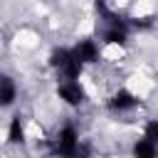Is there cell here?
<instances>
[{"instance_id":"cell-1","label":"cell","mask_w":158,"mask_h":158,"mask_svg":"<svg viewBox=\"0 0 158 158\" xmlns=\"http://www.w3.org/2000/svg\"><path fill=\"white\" fill-rule=\"evenodd\" d=\"M49 64H52L54 69H59L67 81L77 79V77L81 74V64L74 59V54H72L69 49H54L52 57H49Z\"/></svg>"},{"instance_id":"cell-2","label":"cell","mask_w":158,"mask_h":158,"mask_svg":"<svg viewBox=\"0 0 158 158\" xmlns=\"http://www.w3.org/2000/svg\"><path fill=\"white\" fill-rule=\"evenodd\" d=\"M77 148H79V136H77L74 126H64L57 136V153L64 158H72Z\"/></svg>"},{"instance_id":"cell-3","label":"cell","mask_w":158,"mask_h":158,"mask_svg":"<svg viewBox=\"0 0 158 158\" xmlns=\"http://www.w3.org/2000/svg\"><path fill=\"white\" fill-rule=\"evenodd\" d=\"M72 54H74V59H77L79 64H91V62H96V57H99L96 44H94V42H89V40L79 42V44L72 49Z\"/></svg>"},{"instance_id":"cell-4","label":"cell","mask_w":158,"mask_h":158,"mask_svg":"<svg viewBox=\"0 0 158 158\" xmlns=\"http://www.w3.org/2000/svg\"><path fill=\"white\" fill-rule=\"evenodd\" d=\"M59 96H62L69 106H79V104L84 101V91H81V86H79L77 81H64V84H59Z\"/></svg>"},{"instance_id":"cell-5","label":"cell","mask_w":158,"mask_h":158,"mask_svg":"<svg viewBox=\"0 0 158 158\" xmlns=\"http://www.w3.org/2000/svg\"><path fill=\"white\" fill-rule=\"evenodd\" d=\"M109 106H111L114 111H126V109H133V106H136V96H133L131 91H126V89H118V91L111 96Z\"/></svg>"},{"instance_id":"cell-6","label":"cell","mask_w":158,"mask_h":158,"mask_svg":"<svg viewBox=\"0 0 158 158\" xmlns=\"http://www.w3.org/2000/svg\"><path fill=\"white\" fill-rule=\"evenodd\" d=\"M15 101V84L10 77L0 74V106H10Z\"/></svg>"},{"instance_id":"cell-7","label":"cell","mask_w":158,"mask_h":158,"mask_svg":"<svg viewBox=\"0 0 158 158\" xmlns=\"http://www.w3.org/2000/svg\"><path fill=\"white\" fill-rule=\"evenodd\" d=\"M133 158H158V148H156V143H151V141H138L136 146H133Z\"/></svg>"},{"instance_id":"cell-8","label":"cell","mask_w":158,"mask_h":158,"mask_svg":"<svg viewBox=\"0 0 158 158\" xmlns=\"http://www.w3.org/2000/svg\"><path fill=\"white\" fill-rule=\"evenodd\" d=\"M7 141H10V143H20V141H22V123H20V116H15V118L10 121Z\"/></svg>"},{"instance_id":"cell-9","label":"cell","mask_w":158,"mask_h":158,"mask_svg":"<svg viewBox=\"0 0 158 158\" xmlns=\"http://www.w3.org/2000/svg\"><path fill=\"white\" fill-rule=\"evenodd\" d=\"M146 141L158 143V121H148L146 123Z\"/></svg>"},{"instance_id":"cell-10","label":"cell","mask_w":158,"mask_h":158,"mask_svg":"<svg viewBox=\"0 0 158 158\" xmlns=\"http://www.w3.org/2000/svg\"><path fill=\"white\" fill-rule=\"evenodd\" d=\"M72 158H89V151H86L84 146H79V148L74 151V156H72Z\"/></svg>"}]
</instances>
